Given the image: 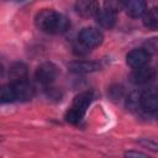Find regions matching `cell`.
<instances>
[{"label": "cell", "mask_w": 158, "mask_h": 158, "mask_svg": "<svg viewBox=\"0 0 158 158\" xmlns=\"http://www.w3.org/2000/svg\"><path fill=\"white\" fill-rule=\"evenodd\" d=\"M35 22L36 26L46 33H63L69 28L70 25L69 20L64 15L49 9L38 11Z\"/></svg>", "instance_id": "6da1fadb"}, {"label": "cell", "mask_w": 158, "mask_h": 158, "mask_svg": "<svg viewBox=\"0 0 158 158\" xmlns=\"http://www.w3.org/2000/svg\"><path fill=\"white\" fill-rule=\"evenodd\" d=\"M91 100H93V94L89 93V91H83V93L78 94L74 98L70 109L65 114V120L69 123L80 122V120L84 117V115H85Z\"/></svg>", "instance_id": "7a4b0ae2"}, {"label": "cell", "mask_w": 158, "mask_h": 158, "mask_svg": "<svg viewBox=\"0 0 158 158\" xmlns=\"http://www.w3.org/2000/svg\"><path fill=\"white\" fill-rule=\"evenodd\" d=\"M59 69L56 64L51 62H44L36 70V79L43 85H49L57 79Z\"/></svg>", "instance_id": "3957f363"}, {"label": "cell", "mask_w": 158, "mask_h": 158, "mask_svg": "<svg viewBox=\"0 0 158 158\" xmlns=\"http://www.w3.org/2000/svg\"><path fill=\"white\" fill-rule=\"evenodd\" d=\"M102 33L94 27H85L79 33V42L83 43L86 48H95L102 43Z\"/></svg>", "instance_id": "277c9868"}, {"label": "cell", "mask_w": 158, "mask_h": 158, "mask_svg": "<svg viewBox=\"0 0 158 158\" xmlns=\"http://www.w3.org/2000/svg\"><path fill=\"white\" fill-rule=\"evenodd\" d=\"M141 107L147 112L158 110V89L149 88L141 94Z\"/></svg>", "instance_id": "5b68a950"}, {"label": "cell", "mask_w": 158, "mask_h": 158, "mask_svg": "<svg viewBox=\"0 0 158 158\" xmlns=\"http://www.w3.org/2000/svg\"><path fill=\"white\" fill-rule=\"evenodd\" d=\"M149 57H151V54L144 48H137V49H132L127 54L126 60H127V64L131 68L136 69V68L146 65L149 60Z\"/></svg>", "instance_id": "8992f818"}, {"label": "cell", "mask_w": 158, "mask_h": 158, "mask_svg": "<svg viewBox=\"0 0 158 158\" xmlns=\"http://www.w3.org/2000/svg\"><path fill=\"white\" fill-rule=\"evenodd\" d=\"M75 10L83 17L96 16L100 11L98 0H77Z\"/></svg>", "instance_id": "52a82bcc"}, {"label": "cell", "mask_w": 158, "mask_h": 158, "mask_svg": "<svg viewBox=\"0 0 158 158\" xmlns=\"http://www.w3.org/2000/svg\"><path fill=\"white\" fill-rule=\"evenodd\" d=\"M156 77V70L151 67H139L136 68L135 72L131 75V80L132 83H135L136 85H144L149 81H152Z\"/></svg>", "instance_id": "ba28073f"}, {"label": "cell", "mask_w": 158, "mask_h": 158, "mask_svg": "<svg viewBox=\"0 0 158 158\" xmlns=\"http://www.w3.org/2000/svg\"><path fill=\"white\" fill-rule=\"evenodd\" d=\"M15 86V91H16V100L20 101H28L33 98L35 95V90L33 86L27 81H20V83H12Z\"/></svg>", "instance_id": "9c48e42d"}, {"label": "cell", "mask_w": 158, "mask_h": 158, "mask_svg": "<svg viewBox=\"0 0 158 158\" xmlns=\"http://www.w3.org/2000/svg\"><path fill=\"white\" fill-rule=\"evenodd\" d=\"M9 77L11 83H20L27 80V65L22 62L14 63L9 69Z\"/></svg>", "instance_id": "30bf717a"}, {"label": "cell", "mask_w": 158, "mask_h": 158, "mask_svg": "<svg viewBox=\"0 0 158 158\" xmlns=\"http://www.w3.org/2000/svg\"><path fill=\"white\" fill-rule=\"evenodd\" d=\"M146 9H147L146 0H128L127 6H126L127 15L133 19L141 17L142 15H144Z\"/></svg>", "instance_id": "8fae6325"}, {"label": "cell", "mask_w": 158, "mask_h": 158, "mask_svg": "<svg viewBox=\"0 0 158 158\" xmlns=\"http://www.w3.org/2000/svg\"><path fill=\"white\" fill-rule=\"evenodd\" d=\"M69 69L74 73H91L99 69V64L95 62H86V60H78V62H72L69 65Z\"/></svg>", "instance_id": "7c38bea8"}, {"label": "cell", "mask_w": 158, "mask_h": 158, "mask_svg": "<svg viewBox=\"0 0 158 158\" xmlns=\"http://www.w3.org/2000/svg\"><path fill=\"white\" fill-rule=\"evenodd\" d=\"M143 25L151 31L158 30V7H152L143 15Z\"/></svg>", "instance_id": "4fadbf2b"}, {"label": "cell", "mask_w": 158, "mask_h": 158, "mask_svg": "<svg viewBox=\"0 0 158 158\" xmlns=\"http://www.w3.org/2000/svg\"><path fill=\"white\" fill-rule=\"evenodd\" d=\"M96 22H98V25H100L104 28H111V27H114V25L116 22L115 14L111 11H107V10L99 11V14L96 15Z\"/></svg>", "instance_id": "5bb4252c"}, {"label": "cell", "mask_w": 158, "mask_h": 158, "mask_svg": "<svg viewBox=\"0 0 158 158\" xmlns=\"http://www.w3.org/2000/svg\"><path fill=\"white\" fill-rule=\"evenodd\" d=\"M128 0H104V7L107 11H111L114 14L120 12L127 6Z\"/></svg>", "instance_id": "9a60e30c"}, {"label": "cell", "mask_w": 158, "mask_h": 158, "mask_svg": "<svg viewBox=\"0 0 158 158\" xmlns=\"http://www.w3.org/2000/svg\"><path fill=\"white\" fill-rule=\"evenodd\" d=\"M0 99L2 102H12L16 100V91H15V86L14 84H7L4 85L1 88V93H0Z\"/></svg>", "instance_id": "2e32d148"}, {"label": "cell", "mask_w": 158, "mask_h": 158, "mask_svg": "<svg viewBox=\"0 0 158 158\" xmlns=\"http://www.w3.org/2000/svg\"><path fill=\"white\" fill-rule=\"evenodd\" d=\"M138 105L141 106V95H137L136 93H132L130 95V98L127 99V107H130L131 110H133Z\"/></svg>", "instance_id": "e0dca14e"}, {"label": "cell", "mask_w": 158, "mask_h": 158, "mask_svg": "<svg viewBox=\"0 0 158 158\" xmlns=\"http://www.w3.org/2000/svg\"><path fill=\"white\" fill-rule=\"evenodd\" d=\"M149 54L158 52V38H151L146 42V48H144Z\"/></svg>", "instance_id": "ac0fdd59"}, {"label": "cell", "mask_w": 158, "mask_h": 158, "mask_svg": "<svg viewBox=\"0 0 158 158\" xmlns=\"http://www.w3.org/2000/svg\"><path fill=\"white\" fill-rule=\"evenodd\" d=\"M141 143H142V144H144L146 147L151 148V149L158 151V143H154V142H151V141H142Z\"/></svg>", "instance_id": "d6986e66"}, {"label": "cell", "mask_w": 158, "mask_h": 158, "mask_svg": "<svg viewBox=\"0 0 158 158\" xmlns=\"http://www.w3.org/2000/svg\"><path fill=\"white\" fill-rule=\"evenodd\" d=\"M127 156H141V157H144L146 154H143V153H137V152H128Z\"/></svg>", "instance_id": "ffe728a7"}, {"label": "cell", "mask_w": 158, "mask_h": 158, "mask_svg": "<svg viewBox=\"0 0 158 158\" xmlns=\"http://www.w3.org/2000/svg\"><path fill=\"white\" fill-rule=\"evenodd\" d=\"M17 1H25V0H17Z\"/></svg>", "instance_id": "44dd1931"}]
</instances>
